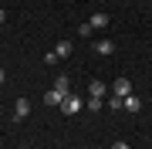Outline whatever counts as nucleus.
Wrapping results in <instances>:
<instances>
[{"instance_id": "obj_17", "label": "nucleus", "mask_w": 152, "mask_h": 149, "mask_svg": "<svg viewBox=\"0 0 152 149\" xmlns=\"http://www.w3.org/2000/svg\"><path fill=\"white\" fill-rule=\"evenodd\" d=\"M7 81V71H4V68H0V85H4Z\"/></svg>"}, {"instance_id": "obj_5", "label": "nucleus", "mask_w": 152, "mask_h": 149, "mask_svg": "<svg viewBox=\"0 0 152 149\" xmlns=\"http://www.w3.org/2000/svg\"><path fill=\"white\" fill-rule=\"evenodd\" d=\"M125 112H132V115H135V112H142V98L139 95H129V98H125V105H122Z\"/></svg>"}, {"instance_id": "obj_1", "label": "nucleus", "mask_w": 152, "mask_h": 149, "mask_svg": "<svg viewBox=\"0 0 152 149\" xmlns=\"http://www.w3.org/2000/svg\"><path fill=\"white\" fill-rule=\"evenodd\" d=\"M81 109H85V102L78 98L75 92H68V95H64V102H61V112H64V115L71 119V115H78V112H81Z\"/></svg>"}, {"instance_id": "obj_15", "label": "nucleus", "mask_w": 152, "mask_h": 149, "mask_svg": "<svg viewBox=\"0 0 152 149\" xmlns=\"http://www.w3.org/2000/svg\"><path fill=\"white\" fill-rule=\"evenodd\" d=\"M112 149H129V142H125V139H115V142H112Z\"/></svg>"}, {"instance_id": "obj_2", "label": "nucleus", "mask_w": 152, "mask_h": 149, "mask_svg": "<svg viewBox=\"0 0 152 149\" xmlns=\"http://www.w3.org/2000/svg\"><path fill=\"white\" fill-rule=\"evenodd\" d=\"M112 95H118V98H129V95H132V81H129V78H115Z\"/></svg>"}, {"instance_id": "obj_6", "label": "nucleus", "mask_w": 152, "mask_h": 149, "mask_svg": "<svg viewBox=\"0 0 152 149\" xmlns=\"http://www.w3.org/2000/svg\"><path fill=\"white\" fill-rule=\"evenodd\" d=\"M88 95H91V98H105V95H108V88H105L102 81H91V85H88Z\"/></svg>"}, {"instance_id": "obj_10", "label": "nucleus", "mask_w": 152, "mask_h": 149, "mask_svg": "<svg viewBox=\"0 0 152 149\" xmlns=\"http://www.w3.org/2000/svg\"><path fill=\"white\" fill-rule=\"evenodd\" d=\"M54 54L58 58H68L71 54V41H58V44H54Z\"/></svg>"}, {"instance_id": "obj_8", "label": "nucleus", "mask_w": 152, "mask_h": 149, "mask_svg": "<svg viewBox=\"0 0 152 149\" xmlns=\"http://www.w3.org/2000/svg\"><path fill=\"white\" fill-rule=\"evenodd\" d=\"M54 88H58L61 95H68V92H71V81H68V75H58V78H54Z\"/></svg>"}, {"instance_id": "obj_4", "label": "nucleus", "mask_w": 152, "mask_h": 149, "mask_svg": "<svg viewBox=\"0 0 152 149\" xmlns=\"http://www.w3.org/2000/svg\"><path fill=\"white\" fill-rule=\"evenodd\" d=\"M31 115V102L27 98H17V105H14V119L20 122V119H27Z\"/></svg>"}, {"instance_id": "obj_12", "label": "nucleus", "mask_w": 152, "mask_h": 149, "mask_svg": "<svg viewBox=\"0 0 152 149\" xmlns=\"http://www.w3.org/2000/svg\"><path fill=\"white\" fill-rule=\"evenodd\" d=\"M102 105H105L102 98H88V102H85V109H91V112H98V109H102Z\"/></svg>"}, {"instance_id": "obj_14", "label": "nucleus", "mask_w": 152, "mask_h": 149, "mask_svg": "<svg viewBox=\"0 0 152 149\" xmlns=\"http://www.w3.org/2000/svg\"><path fill=\"white\" fill-rule=\"evenodd\" d=\"M78 34H81V37H91V24H88V21H85V24H81V27H78Z\"/></svg>"}, {"instance_id": "obj_3", "label": "nucleus", "mask_w": 152, "mask_h": 149, "mask_svg": "<svg viewBox=\"0 0 152 149\" xmlns=\"http://www.w3.org/2000/svg\"><path fill=\"white\" fill-rule=\"evenodd\" d=\"M88 24H91V31H105V27H108V24H112V17L98 10V14H91V17H88Z\"/></svg>"}, {"instance_id": "obj_9", "label": "nucleus", "mask_w": 152, "mask_h": 149, "mask_svg": "<svg viewBox=\"0 0 152 149\" xmlns=\"http://www.w3.org/2000/svg\"><path fill=\"white\" fill-rule=\"evenodd\" d=\"M95 51H98V54H112V51H115V44H112L108 37H102V41L95 44Z\"/></svg>"}, {"instance_id": "obj_13", "label": "nucleus", "mask_w": 152, "mask_h": 149, "mask_svg": "<svg viewBox=\"0 0 152 149\" xmlns=\"http://www.w3.org/2000/svg\"><path fill=\"white\" fill-rule=\"evenodd\" d=\"M58 61H61V58L54 54V51H48V54H44V65H58Z\"/></svg>"}, {"instance_id": "obj_16", "label": "nucleus", "mask_w": 152, "mask_h": 149, "mask_svg": "<svg viewBox=\"0 0 152 149\" xmlns=\"http://www.w3.org/2000/svg\"><path fill=\"white\" fill-rule=\"evenodd\" d=\"M7 21V10H4V7H0V24H4Z\"/></svg>"}, {"instance_id": "obj_7", "label": "nucleus", "mask_w": 152, "mask_h": 149, "mask_svg": "<svg viewBox=\"0 0 152 149\" xmlns=\"http://www.w3.org/2000/svg\"><path fill=\"white\" fill-rule=\"evenodd\" d=\"M61 102H64V95H61L58 88H51L48 95H44V105H58V109H61Z\"/></svg>"}, {"instance_id": "obj_11", "label": "nucleus", "mask_w": 152, "mask_h": 149, "mask_svg": "<svg viewBox=\"0 0 152 149\" xmlns=\"http://www.w3.org/2000/svg\"><path fill=\"white\" fill-rule=\"evenodd\" d=\"M105 105H108V109H122V105H125V98H118V95H112V98L105 102Z\"/></svg>"}]
</instances>
